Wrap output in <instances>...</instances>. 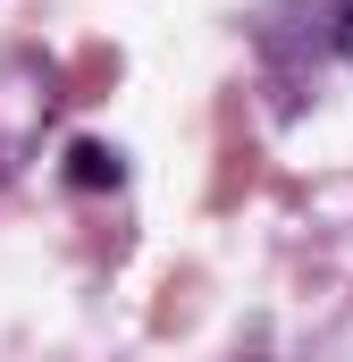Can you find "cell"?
I'll return each instance as SVG.
<instances>
[{
  "label": "cell",
  "mask_w": 353,
  "mask_h": 362,
  "mask_svg": "<svg viewBox=\"0 0 353 362\" xmlns=\"http://www.w3.org/2000/svg\"><path fill=\"white\" fill-rule=\"evenodd\" d=\"M320 42L337 59H353V0H320Z\"/></svg>",
  "instance_id": "6da1fadb"
},
{
  "label": "cell",
  "mask_w": 353,
  "mask_h": 362,
  "mask_svg": "<svg viewBox=\"0 0 353 362\" xmlns=\"http://www.w3.org/2000/svg\"><path fill=\"white\" fill-rule=\"evenodd\" d=\"M101 177H118V152L85 144V152H76V185H101Z\"/></svg>",
  "instance_id": "7a4b0ae2"
}]
</instances>
